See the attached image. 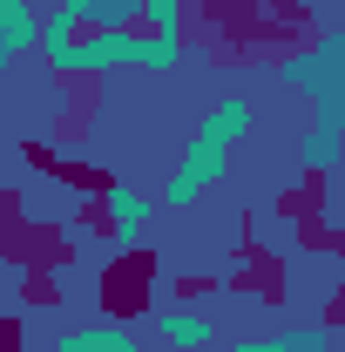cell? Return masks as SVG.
I'll use <instances>...</instances> for the list:
<instances>
[{
	"mask_svg": "<svg viewBox=\"0 0 345 352\" xmlns=\"http://www.w3.org/2000/svg\"><path fill=\"white\" fill-rule=\"evenodd\" d=\"M251 129H258V102H251L244 88H237V95H223L210 116L197 122V135L183 142V156H176V170L163 176L156 204H170V210L203 204L216 183H223V170H230V149H237V142H251Z\"/></svg>",
	"mask_w": 345,
	"mask_h": 352,
	"instance_id": "1",
	"label": "cell"
},
{
	"mask_svg": "<svg viewBox=\"0 0 345 352\" xmlns=\"http://www.w3.org/2000/svg\"><path fill=\"white\" fill-rule=\"evenodd\" d=\"M278 82L311 102V122H318V129L345 135V28H325L311 47L285 54V61H278Z\"/></svg>",
	"mask_w": 345,
	"mask_h": 352,
	"instance_id": "2",
	"label": "cell"
},
{
	"mask_svg": "<svg viewBox=\"0 0 345 352\" xmlns=\"http://www.w3.org/2000/svg\"><path fill=\"white\" fill-rule=\"evenodd\" d=\"M95 204H102V230H109V244H102V251H109V258H135V251L149 244L156 197H149V190H135L129 176H109Z\"/></svg>",
	"mask_w": 345,
	"mask_h": 352,
	"instance_id": "3",
	"label": "cell"
},
{
	"mask_svg": "<svg viewBox=\"0 0 345 352\" xmlns=\"http://www.w3.org/2000/svg\"><path fill=\"white\" fill-rule=\"evenodd\" d=\"M47 21L82 28V34H109V28H142V0H54Z\"/></svg>",
	"mask_w": 345,
	"mask_h": 352,
	"instance_id": "4",
	"label": "cell"
},
{
	"mask_svg": "<svg viewBox=\"0 0 345 352\" xmlns=\"http://www.w3.org/2000/svg\"><path fill=\"white\" fill-rule=\"evenodd\" d=\"M156 339H163V352H210L216 325L203 305H156Z\"/></svg>",
	"mask_w": 345,
	"mask_h": 352,
	"instance_id": "5",
	"label": "cell"
},
{
	"mask_svg": "<svg viewBox=\"0 0 345 352\" xmlns=\"http://www.w3.org/2000/svg\"><path fill=\"white\" fill-rule=\"evenodd\" d=\"M34 41H41V7L34 0H0V68L34 54Z\"/></svg>",
	"mask_w": 345,
	"mask_h": 352,
	"instance_id": "6",
	"label": "cell"
},
{
	"mask_svg": "<svg viewBox=\"0 0 345 352\" xmlns=\"http://www.w3.org/2000/svg\"><path fill=\"white\" fill-rule=\"evenodd\" d=\"M54 352H149L122 318H95V325H75L68 339H54Z\"/></svg>",
	"mask_w": 345,
	"mask_h": 352,
	"instance_id": "7",
	"label": "cell"
},
{
	"mask_svg": "<svg viewBox=\"0 0 345 352\" xmlns=\"http://www.w3.org/2000/svg\"><path fill=\"white\" fill-rule=\"evenodd\" d=\"M291 163H298L304 176H332L339 170V129H318V122H311V129L291 142Z\"/></svg>",
	"mask_w": 345,
	"mask_h": 352,
	"instance_id": "8",
	"label": "cell"
},
{
	"mask_svg": "<svg viewBox=\"0 0 345 352\" xmlns=\"http://www.w3.org/2000/svg\"><path fill=\"white\" fill-rule=\"evenodd\" d=\"M142 28H149V34H176V41H183V0H142Z\"/></svg>",
	"mask_w": 345,
	"mask_h": 352,
	"instance_id": "9",
	"label": "cell"
},
{
	"mask_svg": "<svg viewBox=\"0 0 345 352\" xmlns=\"http://www.w3.org/2000/svg\"><path fill=\"white\" fill-rule=\"evenodd\" d=\"M285 346H291V352H332V325H325V318L291 325V332H285Z\"/></svg>",
	"mask_w": 345,
	"mask_h": 352,
	"instance_id": "10",
	"label": "cell"
},
{
	"mask_svg": "<svg viewBox=\"0 0 345 352\" xmlns=\"http://www.w3.org/2000/svg\"><path fill=\"white\" fill-rule=\"evenodd\" d=\"M210 352H291V346H285V332H271V339H216Z\"/></svg>",
	"mask_w": 345,
	"mask_h": 352,
	"instance_id": "11",
	"label": "cell"
},
{
	"mask_svg": "<svg viewBox=\"0 0 345 352\" xmlns=\"http://www.w3.org/2000/svg\"><path fill=\"white\" fill-rule=\"evenodd\" d=\"M318 223H325V230H339V170L325 176V197H318Z\"/></svg>",
	"mask_w": 345,
	"mask_h": 352,
	"instance_id": "12",
	"label": "cell"
},
{
	"mask_svg": "<svg viewBox=\"0 0 345 352\" xmlns=\"http://www.w3.org/2000/svg\"><path fill=\"white\" fill-rule=\"evenodd\" d=\"M203 61H210V47H203V41H176V68H183V75H197Z\"/></svg>",
	"mask_w": 345,
	"mask_h": 352,
	"instance_id": "13",
	"label": "cell"
},
{
	"mask_svg": "<svg viewBox=\"0 0 345 352\" xmlns=\"http://www.w3.org/2000/svg\"><path fill=\"white\" fill-rule=\"evenodd\" d=\"M291 14H318V7H332V0H285Z\"/></svg>",
	"mask_w": 345,
	"mask_h": 352,
	"instance_id": "14",
	"label": "cell"
},
{
	"mask_svg": "<svg viewBox=\"0 0 345 352\" xmlns=\"http://www.w3.org/2000/svg\"><path fill=\"white\" fill-rule=\"evenodd\" d=\"M183 7H197V14H216V7H230V0H183Z\"/></svg>",
	"mask_w": 345,
	"mask_h": 352,
	"instance_id": "15",
	"label": "cell"
},
{
	"mask_svg": "<svg viewBox=\"0 0 345 352\" xmlns=\"http://www.w3.org/2000/svg\"><path fill=\"white\" fill-rule=\"evenodd\" d=\"M0 82H7V68H0ZM0 109H7V88H0Z\"/></svg>",
	"mask_w": 345,
	"mask_h": 352,
	"instance_id": "16",
	"label": "cell"
},
{
	"mask_svg": "<svg viewBox=\"0 0 345 352\" xmlns=\"http://www.w3.org/2000/svg\"><path fill=\"white\" fill-rule=\"evenodd\" d=\"M0 197H7V176H0Z\"/></svg>",
	"mask_w": 345,
	"mask_h": 352,
	"instance_id": "17",
	"label": "cell"
}]
</instances>
